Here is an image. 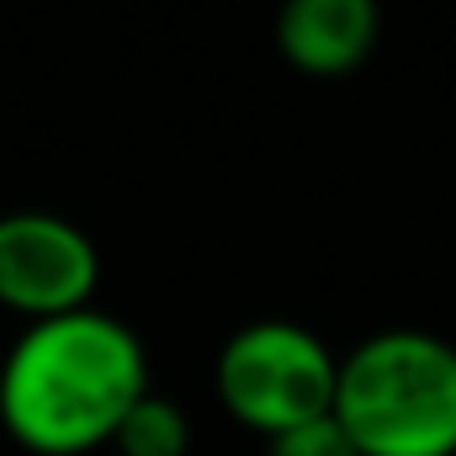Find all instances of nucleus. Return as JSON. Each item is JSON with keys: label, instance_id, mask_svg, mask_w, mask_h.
Masks as SVG:
<instances>
[{"label": "nucleus", "instance_id": "7ed1b4c3", "mask_svg": "<svg viewBox=\"0 0 456 456\" xmlns=\"http://www.w3.org/2000/svg\"><path fill=\"white\" fill-rule=\"evenodd\" d=\"M335 371L340 355L314 330L292 319H249L218 350L213 387L244 430L271 441L335 409Z\"/></svg>", "mask_w": 456, "mask_h": 456}, {"label": "nucleus", "instance_id": "f03ea898", "mask_svg": "<svg viewBox=\"0 0 456 456\" xmlns=\"http://www.w3.org/2000/svg\"><path fill=\"white\" fill-rule=\"evenodd\" d=\"M340 430L361 456H456V345L430 330H382L335 371Z\"/></svg>", "mask_w": 456, "mask_h": 456}, {"label": "nucleus", "instance_id": "0eeeda50", "mask_svg": "<svg viewBox=\"0 0 456 456\" xmlns=\"http://www.w3.org/2000/svg\"><path fill=\"white\" fill-rule=\"evenodd\" d=\"M265 456H361V452L350 446V436L340 430L335 414H319L308 425H292V430L271 436L265 441Z\"/></svg>", "mask_w": 456, "mask_h": 456}, {"label": "nucleus", "instance_id": "f257e3e1", "mask_svg": "<svg viewBox=\"0 0 456 456\" xmlns=\"http://www.w3.org/2000/svg\"><path fill=\"white\" fill-rule=\"evenodd\" d=\"M149 393L143 340L102 308L27 324L0 361V430L32 456H91L112 446Z\"/></svg>", "mask_w": 456, "mask_h": 456}, {"label": "nucleus", "instance_id": "39448f33", "mask_svg": "<svg viewBox=\"0 0 456 456\" xmlns=\"http://www.w3.org/2000/svg\"><path fill=\"white\" fill-rule=\"evenodd\" d=\"M276 53L308 80H345L366 69L382 43V0H281Z\"/></svg>", "mask_w": 456, "mask_h": 456}, {"label": "nucleus", "instance_id": "423d86ee", "mask_svg": "<svg viewBox=\"0 0 456 456\" xmlns=\"http://www.w3.org/2000/svg\"><path fill=\"white\" fill-rule=\"evenodd\" d=\"M112 446L122 456H186L191 452V419H186V409L175 398H165V393L149 387L127 409V419L117 425Z\"/></svg>", "mask_w": 456, "mask_h": 456}, {"label": "nucleus", "instance_id": "20e7f679", "mask_svg": "<svg viewBox=\"0 0 456 456\" xmlns=\"http://www.w3.org/2000/svg\"><path fill=\"white\" fill-rule=\"evenodd\" d=\"M102 255L91 233L59 213H0V308L43 324L96 308Z\"/></svg>", "mask_w": 456, "mask_h": 456}]
</instances>
